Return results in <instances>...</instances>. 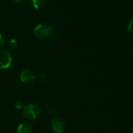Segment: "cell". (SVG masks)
Returning <instances> with one entry per match:
<instances>
[{
	"mask_svg": "<svg viewBox=\"0 0 133 133\" xmlns=\"http://www.w3.org/2000/svg\"><path fill=\"white\" fill-rule=\"evenodd\" d=\"M7 46H8L9 50H15V49H17V48L18 46V42L16 39L11 38L9 40V42L7 43Z\"/></svg>",
	"mask_w": 133,
	"mask_h": 133,
	"instance_id": "obj_8",
	"label": "cell"
},
{
	"mask_svg": "<svg viewBox=\"0 0 133 133\" xmlns=\"http://www.w3.org/2000/svg\"><path fill=\"white\" fill-rule=\"evenodd\" d=\"M128 31L130 33L133 34V19L129 22V24H128Z\"/></svg>",
	"mask_w": 133,
	"mask_h": 133,
	"instance_id": "obj_10",
	"label": "cell"
},
{
	"mask_svg": "<svg viewBox=\"0 0 133 133\" xmlns=\"http://www.w3.org/2000/svg\"><path fill=\"white\" fill-rule=\"evenodd\" d=\"M47 110H48V112H49V114H55V113H56V107L54 105H52V104H49V105L48 106V107H47Z\"/></svg>",
	"mask_w": 133,
	"mask_h": 133,
	"instance_id": "obj_9",
	"label": "cell"
},
{
	"mask_svg": "<svg viewBox=\"0 0 133 133\" xmlns=\"http://www.w3.org/2000/svg\"><path fill=\"white\" fill-rule=\"evenodd\" d=\"M14 1L17 3H24L25 0H14Z\"/></svg>",
	"mask_w": 133,
	"mask_h": 133,
	"instance_id": "obj_14",
	"label": "cell"
},
{
	"mask_svg": "<svg viewBox=\"0 0 133 133\" xmlns=\"http://www.w3.org/2000/svg\"><path fill=\"white\" fill-rule=\"evenodd\" d=\"M13 62V56L9 50L0 49V69L5 70L10 68Z\"/></svg>",
	"mask_w": 133,
	"mask_h": 133,
	"instance_id": "obj_3",
	"label": "cell"
},
{
	"mask_svg": "<svg viewBox=\"0 0 133 133\" xmlns=\"http://www.w3.org/2000/svg\"><path fill=\"white\" fill-rule=\"evenodd\" d=\"M17 133H33V127L28 122H22L18 125Z\"/></svg>",
	"mask_w": 133,
	"mask_h": 133,
	"instance_id": "obj_6",
	"label": "cell"
},
{
	"mask_svg": "<svg viewBox=\"0 0 133 133\" xmlns=\"http://www.w3.org/2000/svg\"><path fill=\"white\" fill-rule=\"evenodd\" d=\"M22 110L24 117L28 120H35L38 118L42 113L40 107L35 103H29L24 106Z\"/></svg>",
	"mask_w": 133,
	"mask_h": 133,
	"instance_id": "obj_1",
	"label": "cell"
},
{
	"mask_svg": "<svg viewBox=\"0 0 133 133\" xmlns=\"http://www.w3.org/2000/svg\"><path fill=\"white\" fill-rule=\"evenodd\" d=\"M30 3L31 6L35 9V10H41L44 7L45 1V0H30Z\"/></svg>",
	"mask_w": 133,
	"mask_h": 133,
	"instance_id": "obj_7",
	"label": "cell"
},
{
	"mask_svg": "<svg viewBox=\"0 0 133 133\" xmlns=\"http://www.w3.org/2000/svg\"><path fill=\"white\" fill-rule=\"evenodd\" d=\"M39 79L41 80V81H42V82H44V81H45L46 80V78H47V75L46 74H45V73H41L40 75H39Z\"/></svg>",
	"mask_w": 133,
	"mask_h": 133,
	"instance_id": "obj_13",
	"label": "cell"
},
{
	"mask_svg": "<svg viewBox=\"0 0 133 133\" xmlns=\"http://www.w3.org/2000/svg\"><path fill=\"white\" fill-rule=\"evenodd\" d=\"M52 34V28L47 24H39L34 28V35L40 39H46Z\"/></svg>",
	"mask_w": 133,
	"mask_h": 133,
	"instance_id": "obj_2",
	"label": "cell"
},
{
	"mask_svg": "<svg viewBox=\"0 0 133 133\" xmlns=\"http://www.w3.org/2000/svg\"><path fill=\"white\" fill-rule=\"evenodd\" d=\"M51 127L54 133H63L66 128L65 121L61 117H55L52 120Z\"/></svg>",
	"mask_w": 133,
	"mask_h": 133,
	"instance_id": "obj_4",
	"label": "cell"
},
{
	"mask_svg": "<svg viewBox=\"0 0 133 133\" xmlns=\"http://www.w3.org/2000/svg\"><path fill=\"white\" fill-rule=\"evenodd\" d=\"M35 79H36V75L31 70L26 69L21 72V81L23 83L26 85H30V84H32L35 81Z\"/></svg>",
	"mask_w": 133,
	"mask_h": 133,
	"instance_id": "obj_5",
	"label": "cell"
},
{
	"mask_svg": "<svg viewBox=\"0 0 133 133\" xmlns=\"http://www.w3.org/2000/svg\"><path fill=\"white\" fill-rule=\"evenodd\" d=\"M15 107H16V108H17V109H18V110H20V109H23V107H24V104L22 103V102H21V101H17V102L15 103Z\"/></svg>",
	"mask_w": 133,
	"mask_h": 133,
	"instance_id": "obj_12",
	"label": "cell"
},
{
	"mask_svg": "<svg viewBox=\"0 0 133 133\" xmlns=\"http://www.w3.org/2000/svg\"><path fill=\"white\" fill-rule=\"evenodd\" d=\"M5 38L3 37V35L2 34H0V48L3 47L5 45Z\"/></svg>",
	"mask_w": 133,
	"mask_h": 133,
	"instance_id": "obj_11",
	"label": "cell"
}]
</instances>
